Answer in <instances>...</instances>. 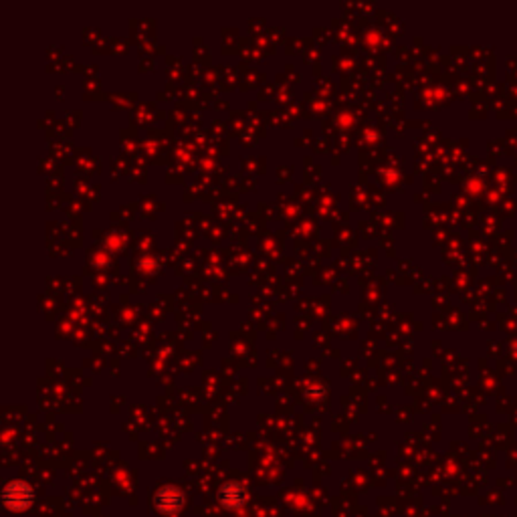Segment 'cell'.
<instances>
[{"mask_svg":"<svg viewBox=\"0 0 517 517\" xmlns=\"http://www.w3.org/2000/svg\"><path fill=\"white\" fill-rule=\"evenodd\" d=\"M245 501H247V489L241 483H237V481L226 483V485L221 487V491H219V503L225 509H230V511L243 507Z\"/></svg>","mask_w":517,"mask_h":517,"instance_id":"obj_3","label":"cell"},{"mask_svg":"<svg viewBox=\"0 0 517 517\" xmlns=\"http://www.w3.org/2000/svg\"><path fill=\"white\" fill-rule=\"evenodd\" d=\"M184 501H186V497L182 493V489L168 485V487L160 489L156 493L154 507L158 509V514H162V516H176L184 507Z\"/></svg>","mask_w":517,"mask_h":517,"instance_id":"obj_2","label":"cell"},{"mask_svg":"<svg viewBox=\"0 0 517 517\" xmlns=\"http://www.w3.org/2000/svg\"><path fill=\"white\" fill-rule=\"evenodd\" d=\"M2 503L8 511H26L33 503V489L23 481H12L2 491Z\"/></svg>","mask_w":517,"mask_h":517,"instance_id":"obj_1","label":"cell"}]
</instances>
